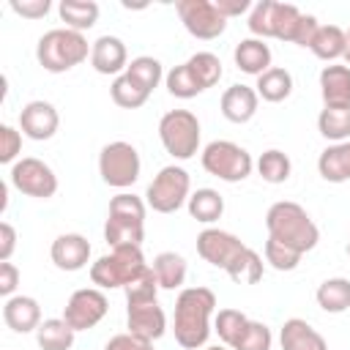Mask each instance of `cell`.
Returning <instances> with one entry per match:
<instances>
[{
	"mask_svg": "<svg viewBox=\"0 0 350 350\" xmlns=\"http://www.w3.org/2000/svg\"><path fill=\"white\" fill-rule=\"evenodd\" d=\"M216 309V295L211 287H186L175 298V314H172V331L175 342L186 350L205 347L211 336V317Z\"/></svg>",
	"mask_w": 350,
	"mask_h": 350,
	"instance_id": "cell-1",
	"label": "cell"
},
{
	"mask_svg": "<svg viewBox=\"0 0 350 350\" xmlns=\"http://www.w3.org/2000/svg\"><path fill=\"white\" fill-rule=\"evenodd\" d=\"M265 230H268V238H273L301 254L312 252L320 241V230L312 221V216L306 213V208H301L298 202H290V200H279L268 208Z\"/></svg>",
	"mask_w": 350,
	"mask_h": 350,
	"instance_id": "cell-2",
	"label": "cell"
},
{
	"mask_svg": "<svg viewBox=\"0 0 350 350\" xmlns=\"http://www.w3.org/2000/svg\"><path fill=\"white\" fill-rule=\"evenodd\" d=\"M90 49H93V44H88V38L82 33L68 30V27H52L36 44V60L44 71L63 74V71H71L74 66L85 63L90 57Z\"/></svg>",
	"mask_w": 350,
	"mask_h": 350,
	"instance_id": "cell-3",
	"label": "cell"
},
{
	"mask_svg": "<svg viewBox=\"0 0 350 350\" xmlns=\"http://www.w3.org/2000/svg\"><path fill=\"white\" fill-rule=\"evenodd\" d=\"M145 211L148 202L137 194L120 191L109 200V213L104 224V241L115 246H142L145 238Z\"/></svg>",
	"mask_w": 350,
	"mask_h": 350,
	"instance_id": "cell-4",
	"label": "cell"
},
{
	"mask_svg": "<svg viewBox=\"0 0 350 350\" xmlns=\"http://www.w3.org/2000/svg\"><path fill=\"white\" fill-rule=\"evenodd\" d=\"M142 271H148L142 246H115L90 265V282L98 290H115L134 282Z\"/></svg>",
	"mask_w": 350,
	"mask_h": 350,
	"instance_id": "cell-5",
	"label": "cell"
},
{
	"mask_svg": "<svg viewBox=\"0 0 350 350\" xmlns=\"http://www.w3.org/2000/svg\"><path fill=\"white\" fill-rule=\"evenodd\" d=\"M202 170L219 180H227V183H238V180H246L254 170V159L246 148H241L238 142H230V139H213L202 148Z\"/></svg>",
	"mask_w": 350,
	"mask_h": 350,
	"instance_id": "cell-6",
	"label": "cell"
},
{
	"mask_svg": "<svg viewBox=\"0 0 350 350\" xmlns=\"http://www.w3.org/2000/svg\"><path fill=\"white\" fill-rule=\"evenodd\" d=\"M191 197V178L183 167L167 164L159 170V175L148 183L145 202L156 213H175L180 211Z\"/></svg>",
	"mask_w": 350,
	"mask_h": 350,
	"instance_id": "cell-7",
	"label": "cell"
},
{
	"mask_svg": "<svg viewBox=\"0 0 350 350\" xmlns=\"http://www.w3.org/2000/svg\"><path fill=\"white\" fill-rule=\"evenodd\" d=\"M159 139L172 159H191L200 150V120L189 109H170L159 120Z\"/></svg>",
	"mask_w": 350,
	"mask_h": 350,
	"instance_id": "cell-8",
	"label": "cell"
},
{
	"mask_svg": "<svg viewBox=\"0 0 350 350\" xmlns=\"http://www.w3.org/2000/svg\"><path fill=\"white\" fill-rule=\"evenodd\" d=\"M139 170H142V161L131 142L115 139V142H107L98 153V175L112 189L134 186L139 178Z\"/></svg>",
	"mask_w": 350,
	"mask_h": 350,
	"instance_id": "cell-9",
	"label": "cell"
},
{
	"mask_svg": "<svg viewBox=\"0 0 350 350\" xmlns=\"http://www.w3.org/2000/svg\"><path fill=\"white\" fill-rule=\"evenodd\" d=\"M8 180L16 191H22L25 197H36V200H49L57 191L55 170L46 161L36 159V156H25V159L14 161L11 172H8Z\"/></svg>",
	"mask_w": 350,
	"mask_h": 350,
	"instance_id": "cell-10",
	"label": "cell"
},
{
	"mask_svg": "<svg viewBox=\"0 0 350 350\" xmlns=\"http://www.w3.org/2000/svg\"><path fill=\"white\" fill-rule=\"evenodd\" d=\"M175 11L186 33L200 41H213L227 30V19L216 11L213 0H178Z\"/></svg>",
	"mask_w": 350,
	"mask_h": 350,
	"instance_id": "cell-11",
	"label": "cell"
},
{
	"mask_svg": "<svg viewBox=\"0 0 350 350\" xmlns=\"http://www.w3.org/2000/svg\"><path fill=\"white\" fill-rule=\"evenodd\" d=\"M107 312H109V301H107L104 290L82 287V290H74L71 298L66 301L63 320L74 331H90V328H96L107 317Z\"/></svg>",
	"mask_w": 350,
	"mask_h": 350,
	"instance_id": "cell-12",
	"label": "cell"
},
{
	"mask_svg": "<svg viewBox=\"0 0 350 350\" xmlns=\"http://www.w3.org/2000/svg\"><path fill=\"white\" fill-rule=\"evenodd\" d=\"M243 249H246V243H243L238 235H232V232H227V230H219V227H205V230L197 235V254H200L208 265L221 268V271H227V268L232 265V260H235Z\"/></svg>",
	"mask_w": 350,
	"mask_h": 350,
	"instance_id": "cell-13",
	"label": "cell"
},
{
	"mask_svg": "<svg viewBox=\"0 0 350 350\" xmlns=\"http://www.w3.org/2000/svg\"><path fill=\"white\" fill-rule=\"evenodd\" d=\"M60 126V115L57 109L44 101V98H36V101H27L19 112V131L36 142H44V139H52L55 131Z\"/></svg>",
	"mask_w": 350,
	"mask_h": 350,
	"instance_id": "cell-14",
	"label": "cell"
},
{
	"mask_svg": "<svg viewBox=\"0 0 350 350\" xmlns=\"http://www.w3.org/2000/svg\"><path fill=\"white\" fill-rule=\"evenodd\" d=\"M90 66L104 77H120L129 68L126 44L118 36H98L90 49Z\"/></svg>",
	"mask_w": 350,
	"mask_h": 350,
	"instance_id": "cell-15",
	"label": "cell"
},
{
	"mask_svg": "<svg viewBox=\"0 0 350 350\" xmlns=\"http://www.w3.org/2000/svg\"><path fill=\"white\" fill-rule=\"evenodd\" d=\"M126 328H129V334H134L139 339L156 342L167 331V314L159 306V301H153V304H134L126 312Z\"/></svg>",
	"mask_w": 350,
	"mask_h": 350,
	"instance_id": "cell-16",
	"label": "cell"
},
{
	"mask_svg": "<svg viewBox=\"0 0 350 350\" xmlns=\"http://www.w3.org/2000/svg\"><path fill=\"white\" fill-rule=\"evenodd\" d=\"M49 257L60 271H82L90 262V243L79 232H63L52 241Z\"/></svg>",
	"mask_w": 350,
	"mask_h": 350,
	"instance_id": "cell-17",
	"label": "cell"
},
{
	"mask_svg": "<svg viewBox=\"0 0 350 350\" xmlns=\"http://www.w3.org/2000/svg\"><path fill=\"white\" fill-rule=\"evenodd\" d=\"M3 320L16 334L38 331V325L44 323L41 320V306H38V301L33 295H11V298H5V304H3Z\"/></svg>",
	"mask_w": 350,
	"mask_h": 350,
	"instance_id": "cell-18",
	"label": "cell"
},
{
	"mask_svg": "<svg viewBox=\"0 0 350 350\" xmlns=\"http://www.w3.org/2000/svg\"><path fill=\"white\" fill-rule=\"evenodd\" d=\"M257 104H260V96H257L254 88H249V85H230L221 93L219 109H221V115L230 123H249L257 115Z\"/></svg>",
	"mask_w": 350,
	"mask_h": 350,
	"instance_id": "cell-19",
	"label": "cell"
},
{
	"mask_svg": "<svg viewBox=\"0 0 350 350\" xmlns=\"http://www.w3.org/2000/svg\"><path fill=\"white\" fill-rule=\"evenodd\" d=\"M279 345H282V350H328L325 336L301 317L284 320V325L279 331Z\"/></svg>",
	"mask_w": 350,
	"mask_h": 350,
	"instance_id": "cell-20",
	"label": "cell"
},
{
	"mask_svg": "<svg viewBox=\"0 0 350 350\" xmlns=\"http://www.w3.org/2000/svg\"><path fill=\"white\" fill-rule=\"evenodd\" d=\"M271 46L262 41V38H243V41H238L235 44V49H232V60H235V66H238V71H243V74H252V77H260V74H265L268 68H271Z\"/></svg>",
	"mask_w": 350,
	"mask_h": 350,
	"instance_id": "cell-21",
	"label": "cell"
},
{
	"mask_svg": "<svg viewBox=\"0 0 350 350\" xmlns=\"http://www.w3.org/2000/svg\"><path fill=\"white\" fill-rule=\"evenodd\" d=\"M320 96L325 107H350V66H325L320 71Z\"/></svg>",
	"mask_w": 350,
	"mask_h": 350,
	"instance_id": "cell-22",
	"label": "cell"
},
{
	"mask_svg": "<svg viewBox=\"0 0 350 350\" xmlns=\"http://www.w3.org/2000/svg\"><path fill=\"white\" fill-rule=\"evenodd\" d=\"M317 172L328 183H345L350 180V139L328 145L317 159Z\"/></svg>",
	"mask_w": 350,
	"mask_h": 350,
	"instance_id": "cell-23",
	"label": "cell"
},
{
	"mask_svg": "<svg viewBox=\"0 0 350 350\" xmlns=\"http://www.w3.org/2000/svg\"><path fill=\"white\" fill-rule=\"evenodd\" d=\"M314 301L323 312L328 314H342L350 309V279L345 276H331L325 282H320L317 293H314Z\"/></svg>",
	"mask_w": 350,
	"mask_h": 350,
	"instance_id": "cell-24",
	"label": "cell"
},
{
	"mask_svg": "<svg viewBox=\"0 0 350 350\" xmlns=\"http://www.w3.org/2000/svg\"><path fill=\"white\" fill-rule=\"evenodd\" d=\"M254 90H257V96L262 101L279 104V101H284L293 93V74L287 68H282V66H271L265 74L257 77Z\"/></svg>",
	"mask_w": 350,
	"mask_h": 350,
	"instance_id": "cell-25",
	"label": "cell"
},
{
	"mask_svg": "<svg viewBox=\"0 0 350 350\" xmlns=\"http://www.w3.org/2000/svg\"><path fill=\"white\" fill-rule=\"evenodd\" d=\"M57 14L68 30L85 33L98 22V3H93V0H60Z\"/></svg>",
	"mask_w": 350,
	"mask_h": 350,
	"instance_id": "cell-26",
	"label": "cell"
},
{
	"mask_svg": "<svg viewBox=\"0 0 350 350\" xmlns=\"http://www.w3.org/2000/svg\"><path fill=\"white\" fill-rule=\"evenodd\" d=\"M186 208H189L191 219H197L202 224H213L224 213V197L216 189H197V191H191Z\"/></svg>",
	"mask_w": 350,
	"mask_h": 350,
	"instance_id": "cell-27",
	"label": "cell"
},
{
	"mask_svg": "<svg viewBox=\"0 0 350 350\" xmlns=\"http://www.w3.org/2000/svg\"><path fill=\"white\" fill-rule=\"evenodd\" d=\"M74 336H77V331L63 317H49L36 331V342L41 350H71Z\"/></svg>",
	"mask_w": 350,
	"mask_h": 350,
	"instance_id": "cell-28",
	"label": "cell"
},
{
	"mask_svg": "<svg viewBox=\"0 0 350 350\" xmlns=\"http://www.w3.org/2000/svg\"><path fill=\"white\" fill-rule=\"evenodd\" d=\"M186 260L178 252H161L153 257V273L161 290H178L186 282Z\"/></svg>",
	"mask_w": 350,
	"mask_h": 350,
	"instance_id": "cell-29",
	"label": "cell"
},
{
	"mask_svg": "<svg viewBox=\"0 0 350 350\" xmlns=\"http://www.w3.org/2000/svg\"><path fill=\"white\" fill-rule=\"evenodd\" d=\"M317 131L331 142L350 139V107H323L317 115Z\"/></svg>",
	"mask_w": 350,
	"mask_h": 350,
	"instance_id": "cell-30",
	"label": "cell"
},
{
	"mask_svg": "<svg viewBox=\"0 0 350 350\" xmlns=\"http://www.w3.org/2000/svg\"><path fill=\"white\" fill-rule=\"evenodd\" d=\"M309 49H312L314 57H320L325 63H334V60L345 57V30L339 25H320Z\"/></svg>",
	"mask_w": 350,
	"mask_h": 350,
	"instance_id": "cell-31",
	"label": "cell"
},
{
	"mask_svg": "<svg viewBox=\"0 0 350 350\" xmlns=\"http://www.w3.org/2000/svg\"><path fill=\"white\" fill-rule=\"evenodd\" d=\"M109 96H112V101H115L118 107H123V109H137V107H142V104L150 98V90H145L134 77L120 74V77L112 79Z\"/></svg>",
	"mask_w": 350,
	"mask_h": 350,
	"instance_id": "cell-32",
	"label": "cell"
},
{
	"mask_svg": "<svg viewBox=\"0 0 350 350\" xmlns=\"http://www.w3.org/2000/svg\"><path fill=\"white\" fill-rule=\"evenodd\" d=\"M254 167H257V175L265 183H284L290 178V172H293L290 156L284 150H279V148H271V150L260 153V159H257Z\"/></svg>",
	"mask_w": 350,
	"mask_h": 350,
	"instance_id": "cell-33",
	"label": "cell"
},
{
	"mask_svg": "<svg viewBox=\"0 0 350 350\" xmlns=\"http://www.w3.org/2000/svg\"><path fill=\"white\" fill-rule=\"evenodd\" d=\"M262 257L254 252V249H243L235 260H232V265L224 271L235 284H257L260 279H262Z\"/></svg>",
	"mask_w": 350,
	"mask_h": 350,
	"instance_id": "cell-34",
	"label": "cell"
},
{
	"mask_svg": "<svg viewBox=\"0 0 350 350\" xmlns=\"http://www.w3.org/2000/svg\"><path fill=\"white\" fill-rule=\"evenodd\" d=\"M304 11L293 3H273V19H271V38H279V41H290L295 38V30H298V22H301Z\"/></svg>",
	"mask_w": 350,
	"mask_h": 350,
	"instance_id": "cell-35",
	"label": "cell"
},
{
	"mask_svg": "<svg viewBox=\"0 0 350 350\" xmlns=\"http://www.w3.org/2000/svg\"><path fill=\"white\" fill-rule=\"evenodd\" d=\"M164 85L170 90V96L175 98H194L200 96L205 88L200 85V79L194 77V71L189 68V63H180V66H172L164 77Z\"/></svg>",
	"mask_w": 350,
	"mask_h": 350,
	"instance_id": "cell-36",
	"label": "cell"
},
{
	"mask_svg": "<svg viewBox=\"0 0 350 350\" xmlns=\"http://www.w3.org/2000/svg\"><path fill=\"white\" fill-rule=\"evenodd\" d=\"M249 317L241 312V309H219L216 317H213V331L219 334V339L224 342V347L232 350V345L238 342V336L243 334Z\"/></svg>",
	"mask_w": 350,
	"mask_h": 350,
	"instance_id": "cell-37",
	"label": "cell"
},
{
	"mask_svg": "<svg viewBox=\"0 0 350 350\" xmlns=\"http://www.w3.org/2000/svg\"><path fill=\"white\" fill-rule=\"evenodd\" d=\"M126 74L129 77H134L145 90H156L159 88V82L167 77L164 74V68H161V63L153 57V55H139V57H134L131 63H129V68H126Z\"/></svg>",
	"mask_w": 350,
	"mask_h": 350,
	"instance_id": "cell-38",
	"label": "cell"
},
{
	"mask_svg": "<svg viewBox=\"0 0 350 350\" xmlns=\"http://www.w3.org/2000/svg\"><path fill=\"white\" fill-rule=\"evenodd\" d=\"M159 279H156V273H153V268H148V271H142L134 282H129L126 287H123V293H126V304L129 306H134V304H153V301H159Z\"/></svg>",
	"mask_w": 350,
	"mask_h": 350,
	"instance_id": "cell-39",
	"label": "cell"
},
{
	"mask_svg": "<svg viewBox=\"0 0 350 350\" xmlns=\"http://www.w3.org/2000/svg\"><path fill=\"white\" fill-rule=\"evenodd\" d=\"M189 68L194 71V77L200 79V85L208 90V88H213L219 79H221V60H219V55H213V52H194L189 60Z\"/></svg>",
	"mask_w": 350,
	"mask_h": 350,
	"instance_id": "cell-40",
	"label": "cell"
},
{
	"mask_svg": "<svg viewBox=\"0 0 350 350\" xmlns=\"http://www.w3.org/2000/svg\"><path fill=\"white\" fill-rule=\"evenodd\" d=\"M262 257L273 271H295L304 254L290 249V246H284V243H279V241H273V238H268L265 246H262Z\"/></svg>",
	"mask_w": 350,
	"mask_h": 350,
	"instance_id": "cell-41",
	"label": "cell"
},
{
	"mask_svg": "<svg viewBox=\"0 0 350 350\" xmlns=\"http://www.w3.org/2000/svg\"><path fill=\"white\" fill-rule=\"evenodd\" d=\"M271 345H273L271 328L265 323H260V320H249L243 334L232 345V350H271Z\"/></svg>",
	"mask_w": 350,
	"mask_h": 350,
	"instance_id": "cell-42",
	"label": "cell"
},
{
	"mask_svg": "<svg viewBox=\"0 0 350 350\" xmlns=\"http://www.w3.org/2000/svg\"><path fill=\"white\" fill-rule=\"evenodd\" d=\"M273 3L276 0H260L249 11V33L252 38H271V19H273Z\"/></svg>",
	"mask_w": 350,
	"mask_h": 350,
	"instance_id": "cell-43",
	"label": "cell"
},
{
	"mask_svg": "<svg viewBox=\"0 0 350 350\" xmlns=\"http://www.w3.org/2000/svg\"><path fill=\"white\" fill-rule=\"evenodd\" d=\"M19 153H22V131H16L14 126L3 123L0 126V161L3 164H14Z\"/></svg>",
	"mask_w": 350,
	"mask_h": 350,
	"instance_id": "cell-44",
	"label": "cell"
},
{
	"mask_svg": "<svg viewBox=\"0 0 350 350\" xmlns=\"http://www.w3.org/2000/svg\"><path fill=\"white\" fill-rule=\"evenodd\" d=\"M49 8H52L49 0H11V11L25 19H41L49 14Z\"/></svg>",
	"mask_w": 350,
	"mask_h": 350,
	"instance_id": "cell-45",
	"label": "cell"
},
{
	"mask_svg": "<svg viewBox=\"0 0 350 350\" xmlns=\"http://www.w3.org/2000/svg\"><path fill=\"white\" fill-rule=\"evenodd\" d=\"M104 350H153V342H148V339H139V336H134V334H115L107 345H104Z\"/></svg>",
	"mask_w": 350,
	"mask_h": 350,
	"instance_id": "cell-46",
	"label": "cell"
},
{
	"mask_svg": "<svg viewBox=\"0 0 350 350\" xmlns=\"http://www.w3.org/2000/svg\"><path fill=\"white\" fill-rule=\"evenodd\" d=\"M317 30H320V22H317V16H312V14H304V16H301V22H298V30H295V38H293V44H298V46H312V41H314Z\"/></svg>",
	"mask_w": 350,
	"mask_h": 350,
	"instance_id": "cell-47",
	"label": "cell"
},
{
	"mask_svg": "<svg viewBox=\"0 0 350 350\" xmlns=\"http://www.w3.org/2000/svg\"><path fill=\"white\" fill-rule=\"evenodd\" d=\"M16 284H19V268L11 260L0 262V295L3 298H11L14 290H16Z\"/></svg>",
	"mask_w": 350,
	"mask_h": 350,
	"instance_id": "cell-48",
	"label": "cell"
},
{
	"mask_svg": "<svg viewBox=\"0 0 350 350\" xmlns=\"http://www.w3.org/2000/svg\"><path fill=\"white\" fill-rule=\"evenodd\" d=\"M14 249H16V230L11 221H0V262L11 260Z\"/></svg>",
	"mask_w": 350,
	"mask_h": 350,
	"instance_id": "cell-49",
	"label": "cell"
},
{
	"mask_svg": "<svg viewBox=\"0 0 350 350\" xmlns=\"http://www.w3.org/2000/svg\"><path fill=\"white\" fill-rule=\"evenodd\" d=\"M216 11L224 16V19H232V16H241L246 11H252V3L249 0H213Z\"/></svg>",
	"mask_w": 350,
	"mask_h": 350,
	"instance_id": "cell-50",
	"label": "cell"
},
{
	"mask_svg": "<svg viewBox=\"0 0 350 350\" xmlns=\"http://www.w3.org/2000/svg\"><path fill=\"white\" fill-rule=\"evenodd\" d=\"M347 66H350V27L345 30V57H342Z\"/></svg>",
	"mask_w": 350,
	"mask_h": 350,
	"instance_id": "cell-51",
	"label": "cell"
},
{
	"mask_svg": "<svg viewBox=\"0 0 350 350\" xmlns=\"http://www.w3.org/2000/svg\"><path fill=\"white\" fill-rule=\"evenodd\" d=\"M205 350H230V347H224V345H213V347H205Z\"/></svg>",
	"mask_w": 350,
	"mask_h": 350,
	"instance_id": "cell-52",
	"label": "cell"
},
{
	"mask_svg": "<svg viewBox=\"0 0 350 350\" xmlns=\"http://www.w3.org/2000/svg\"><path fill=\"white\" fill-rule=\"evenodd\" d=\"M345 252H347V257H350V235H347V243H345Z\"/></svg>",
	"mask_w": 350,
	"mask_h": 350,
	"instance_id": "cell-53",
	"label": "cell"
}]
</instances>
